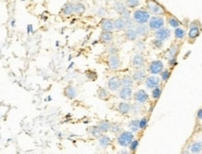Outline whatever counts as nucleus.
<instances>
[{
	"label": "nucleus",
	"mask_w": 202,
	"mask_h": 154,
	"mask_svg": "<svg viewBox=\"0 0 202 154\" xmlns=\"http://www.w3.org/2000/svg\"><path fill=\"white\" fill-rule=\"evenodd\" d=\"M112 133H114V134H118L120 131H121V127H120V125L119 124H117V123H113V124H112L111 125V129H110Z\"/></svg>",
	"instance_id": "38"
},
{
	"label": "nucleus",
	"mask_w": 202,
	"mask_h": 154,
	"mask_svg": "<svg viewBox=\"0 0 202 154\" xmlns=\"http://www.w3.org/2000/svg\"><path fill=\"white\" fill-rule=\"evenodd\" d=\"M61 12H62V14L65 15V16H69V15H71V14L73 13V4L70 3V2L66 3V4L63 6V8H62Z\"/></svg>",
	"instance_id": "19"
},
{
	"label": "nucleus",
	"mask_w": 202,
	"mask_h": 154,
	"mask_svg": "<svg viewBox=\"0 0 202 154\" xmlns=\"http://www.w3.org/2000/svg\"><path fill=\"white\" fill-rule=\"evenodd\" d=\"M64 93H65V95H66L68 98H69V99H74V98H76V97H77V94H78L76 88L73 87V86H68V87H66V89H65V91H64Z\"/></svg>",
	"instance_id": "15"
},
{
	"label": "nucleus",
	"mask_w": 202,
	"mask_h": 154,
	"mask_svg": "<svg viewBox=\"0 0 202 154\" xmlns=\"http://www.w3.org/2000/svg\"><path fill=\"white\" fill-rule=\"evenodd\" d=\"M169 76H170V73H169V70H165V71H162V72H161V79H162L163 81L169 80Z\"/></svg>",
	"instance_id": "39"
},
{
	"label": "nucleus",
	"mask_w": 202,
	"mask_h": 154,
	"mask_svg": "<svg viewBox=\"0 0 202 154\" xmlns=\"http://www.w3.org/2000/svg\"><path fill=\"white\" fill-rule=\"evenodd\" d=\"M198 36H199V29H198V26L196 25L195 23H192V24H190V31H189V34H188L189 38L194 39V38L197 37Z\"/></svg>",
	"instance_id": "14"
},
{
	"label": "nucleus",
	"mask_w": 202,
	"mask_h": 154,
	"mask_svg": "<svg viewBox=\"0 0 202 154\" xmlns=\"http://www.w3.org/2000/svg\"><path fill=\"white\" fill-rule=\"evenodd\" d=\"M121 85V79L118 77H112L108 81V88L112 92L117 91Z\"/></svg>",
	"instance_id": "10"
},
{
	"label": "nucleus",
	"mask_w": 202,
	"mask_h": 154,
	"mask_svg": "<svg viewBox=\"0 0 202 154\" xmlns=\"http://www.w3.org/2000/svg\"><path fill=\"white\" fill-rule=\"evenodd\" d=\"M163 41H161V40H158V39H156V40H154L153 41V44L156 47V48H161L162 47V45H163V43H162Z\"/></svg>",
	"instance_id": "45"
},
{
	"label": "nucleus",
	"mask_w": 202,
	"mask_h": 154,
	"mask_svg": "<svg viewBox=\"0 0 202 154\" xmlns=\"http://www.w3.org/2000/svg\"><path fill=\"white\" fill-rule=\"evenodd\" d=\"M113 9L116 12H118L119 14H121L122 12H124L126 10V5L124 4L121 1H116L113 5Z\"/></svg>",
	"instance_id": "25"
},
{
	"label": "nucleus",
	"mask_w": 202,
	"mask_h": 154,
	"mask_svg": "<svg viewBox=\"0 0 202 154\" xmlns=\"http://www.w3.org/2000/svg\"><path fill=\"white\" fill-rule=\"evenodd\" d=\"M197 118L199 120H202V109L198 110V112H197Z\"/></svg>",
	"instance_id": "47"
},
{
	"label": "nucleus",
	"mask_w": 202,
	"mask_h": 154,
	"mask_svg": "<svg viewBox=\"0 0 202 154\" xmlns=\"http://www.w3.org/2000/svg\"><path fill=\"white\" fill-rule=\"evenodd\" d=\"M106 10L105 9H99L98 11H97V16H100V17H102V16H104L105 14H106Z\"/></svg>",
	"instance_id": "46"
},
{
	"label": "nucleus",
	"mask_w": 202,
	"mask_h": 154,
	"mask_svg": "<svg viewBox=\"0 0 202 154\" xmlns=\"http://www.w3.org/2000/svg\"><path fill=\"white\" fill-rule=\"evenodd\" d=\"M139 0H125V5L128 8H136L138 6H139Z\"/></svg>",
	"instance_id": "33"
},
{
	"label": "nucleus",
	"mask_w": 202,
	"mask_h": 154,
	"mask_svg": "<svg viewBox=\"0 0 202 154\" xmlns=\"http://www.w3.org/2000/svg\"><path fill=\"white\" fill-rule=\"evenodd\" d=\"M133 83H134V79L132 77L126 75V76H124L123 79H121V84L123 86H125V87H132L133 86Z\"/></svg>",
	"instance_id": "24"
},
{
	"label": "nucleus",
	"mask_w": 202,
	"mask_h": 154,
	"mask_svg": "<svg viewBox=\"0 0 202 154\" xmlns=\"http://www.w3.org/2000/svg\"><path fill=\"white\" fill-rule=\"evenodd\" d=\"M128 126H129V128H130L132 133H137L138 130L139 129V120L134 119V120L130 121Z\"/></svg>",
	"instance_id": "28"
},
{
	"label": "nucleus",
	"mask_w": 202,
	"mask_h": 154,
	"mask_svg": "<svg viewBox=\"0 0 202 154\" xmlns=\"http://www.w3.org/2000/svg\"><path fill=\"white\" fill-rule=\"evenodd\" d=\"M163 69H164V65L160 60L153 61L149 65V70L152 74H154V75L161 73L163 71Z\"/></svg>",
	"instance_id": "5"
},
{
	"label": "nucleus",
	"mask_w": 202,
	"mask_h": 154,
	"mask_svg": "<svg viewBox=\"0 0 202 154\" xmlns=\"http://www.w3.org/2000/svg\"><path fill=\"white\" fill-rule=\"evenodd\" d=\"M89 133H90L94 137H98L102 132H101L100 128H99L98 125H97V126H91V127L89 128Z\"/></svg>",
	"instance_id": "30"
},
{
	"label": "nucleus",
	"mask_w": 202,
	"mask_h": 154,
	"mask_svg": "<svg viewBox=\"0 0 202 154\" xmlns=\"http://www.w3.org/2000/svg\"><path fill=\"white\" fill-rule=\"evenodd\" d=\"M168 22H169V25H170L171 27H173V28L179 27V25H180L179 21H178L176 18H174V17H169V18L168 19Z\"/></svg>",
	"instance_id": "35"
},
{
	"label": "nucleus",
	"mask_w": 202,
	"mask_h": 154,
	"mask_svg": "<svg viewBox=\"0 0 202 154\" xmlns=\"http://www.w3.org/2000/svg\"><path fill=\"white\" fill-rule=\"evenodd\" d=\"M159 83H160V79L156 76H150V77L146 78V80H145L146 87L149 89H154V88L159 86Z\"/></svg>",
	"instance_id": "11"
},
{
	"label": "nucleus",
	"mask_w": 202,
	"mask_h": 154,
	"mask_svg": "<svg viewBox=\"0 0 202 154\" xmlns=\"http://www.w3.org/2000/svg\"><path fill=\"white\" fill-rule=\"evenodd\" d=\"M120 15H121V18L124 19L125 21H127V20H129V19L131 18V13H130V11H127V10H125V11L124 12H122Z\"/></svg>",
	"instance_id": "37"
},
{
	"label": "nucleus",
	"mask_w": 202,
	"mask_h": 154,
	"mask_svg": "<svg viewBox=\"0 0 202 154\" xmlns=\"http://www.w3.org/2000/svg\"><path fill=\"white\" fill-rule=\"evenodd\" d=\"M70 1H78V0H70Z\"/></svg>",
	"instance_id": "51"
},
{
	"label": "nucleus",
	"mask_w": 202,
	"mask_h": 154,
	"mask_svg": "<svg viewBox=\"0 0 202 154\" xmlns=\"http://www.w3.org/2000/svg\"><path fill=\"white\" fill-rule=\"evenodd\" d=\"M113 26H114V29L119 30V31L126 29V27H125V21L124 19H122V18H118V19L114 20Z\"/></svg>",
	"instance_id": "21"
},
{
	"label": "nucleus",
	"mask_w": 202,
	"mask_h": 154,
	"mask_svg": "<svg viewBox=\"0 0 202 154\" xmlns=\"http://www.w3.org/2000/svg\"><path fill=\"white\" fill-rule=\"evenodd\" d=\"M108 66L111 69H113V70L119 68L121 66L119 56L117 54H111L109 59H108Z\"/></svg>",
	"instance_id": "7"
},
{
	"label": "nucleus",
	"mask_w": 202,
	"mask_h": 154,
	"mask_svg": "<svg viewBox=\"0 0 202 154\" xmlns=\"http://www.w3.org/2000/svg\"><path fill=\"white\" fill-rule=\"evenodd\" d=\"M96 93H97V96H98L100 99H103V100L109 98V96H110L108 90H106V89H104V88H100V89H98V91H97Z\"/></svg>",
	"instance_id": "29"
},
{
	"label": "nucleus",
	"mask_w": 202,
	"mask_h": 154,
	"mask_svg": "<svg viewBox=\"0 0 202 154\" xmlns=\"http://www.w3.org/2000/svg\"><path fill=\"white\" fill-rule=\"evenodd\" d=\"M174 36H175L176 38L182 39V38H183L184 36H185V31H184L182 28L176 27V29L174 30Z\"/></svg>",
	"instance_id": "31"
},
{
	"label": "nucleus",
	"mask_w": 202,
	"mask_h": 154,
	"mask_svg": "<svg viewBox=\"0 0 202 154\" xmlns=\"http://www.w3.org/2000/svg\"><path fill=\"white\" fill-rule=\"evenodd\" d=\"M133 20L138 24H145L150 20V13L145 10H137L133 12Z\"/></svg>",
	"instance_id": "1"
},
{
	"label": "nucleus",
	"mask_w": 202,
	"mask_h": 154,
	"mask_svg": "<svg viewBox=\"0 0 202 154\" xmlns=\"http://www.w3.org/2000/svg\"><path fill=\"white\" fill-rule=\"evenodd\" d=\"M131 110V106L129 104H127V103L125 102H121L119 103V105H118V111L123 114V115H125L127 114L129 111Z\"/></svg>",
	"instance_id": "18"
},
{
	"label": "nucleus",
	"mask_w": 202,
	"mask_h": 154,
	"mask_svg": "<svg viewBox=\"0 0 202 154\" xmlns=\"http://www.w3.org/2000/svg\"><path fill=\"white\" fill-rule=\"evenodd\" d=\"M131 110H132V112L134 113V114H138L139 112H140V110H141V107H140V103H135V104H133L132 106H131Z\"/></svg>",
	"instance_id": "34"
},
{
	"label": "nucleus",
	"mask_w": 202,
	"mask_h": 154,
	"mask_svg": "<svg viewBox=\"0 0 202 154\" xmlns=\"http://www.w3.org/2000/svg\"><path fill=\"white\" fill-rule=\"evenodd\" d=\"M100 39L104 43H110L113 39V34L112 31H102L100 35Z\"/></svg>",
	"instance_id": "16"
},
{
	"label": "nucleus",
	"mask_w": 202,
	"mask_h": 154,
	"mask_svg": "<svg viewBox=\"0 0 202 154\" xmlns=\"http://www.w3.org/2000/svg\"><path fill=\"white\" fill-rule=\"evenodd\" d=\"M118 51V49L116 48V46L114 45H111L109 48H108V53H111V54H116Z\"/></svg>",
	"instance_id": "42"
},
{
	"label": "nucleus",
	"mask_w": 202,
	"mask_h": 154,
	"mask_svg": "<svg viewBox=\"0 0 202 154\" xmlns=\"http://www.w3.org/2000/svg\"><path fill=\"white\" fill-rule=\"evenodd\" d=\"M98 143H99V145L102 147V148H107V147H109L111 145L112 140L106 135H100L98 136Z\"/></svg>",
	"instance_id": "17"
},
{
	"label": "nucleus",
	"mask_w": 202,
	"mask_h": 154,
	"mask_svg": "<svg viewBox=\"0 0 202 154\" xmlns=\"http://www.w3.org/2000/svg\"><path fill=\"white\" fill-rule=\"evenodd\" d=\"M155 36H156V39L164 41V40H167V39L169 38V36H171V31L169 28H163L162 27V28L156 30Z\"/></svg>",
	"instance_id": "6"
},
{
	"label": "nucleus",
	"mask_w": 202,
	"mask_h": 154,
	"mask_svg": "<svg viewBox=\"0 0 202 154\" xmlns=\"http://www.w3.org/2000/svg\"><path fill=\"white\" fill-rule=\"evenodd\" d=\"M100 26L103 31H112L114 29L113 22L110 19H103L100 22Z\"/></svg>",
	"instance_id": "13"
},
{
	"label": "nucleus",
	"mask_w": 202,
	"mask_h": 154,
	"mask_svg": "<svg viewBox=\"0 0 202 154\" xmlns=\"http://www.w3.org/2000/svg\"><path fill=\"white\" fill-rule=\"evenodd\" d=\"M121 153H127V151H125V150H123V151H121Z\"/></svg>",
	"instance_id": "49"
},
{
	"label": "nucleus",
	"mask_w": 202,
	"mask_h": 154,
	"mask_svg": "<svg viewBox=\"0 0 202 154\" xmlns=\"http://www.w3.org/2000/svg\"><path fill=\"white\" fill-rule=\"evenodd\" d=\"M134 25H135V22L132 21L131 19L125 21V27H126V29H133Z\"/></svg>",
	"instance_id": "43"
},
{
	"label": "nucleus",
	"mask_w": 202,
	"mask_h": 154,
	"mask_svg": "<svg viewBox=\"0 0 202 154\" xmlns=\"http://www.w3.org/2000/svg\"><path fill=\"white\" fill-rule=\"evenodd\" d=\"M111 125H112V123L109 121H106V120L105 121H101L98 123V127L100 128V130L102 133L108 132L111 129Z\"/></svg>",
	"instance_id": "23"
},
{
	"label": "nucleus",
	"mask_w": 202,
	"mask_h": 154,
	"mask_svg": "<svg viewBox=\"0 0 202 154\" xmlns=\"http://www.w3.org/2000/svg\"><path fill=\"white\" fill-rule=\"evenodd\" d=\"M104 1H107V2H109V1H111V0H104Z\"/></svg>",
	"instance_id": "50"
},
{
	"label": "nucleus",
	"mask_w": 202,
	"mask_h": 154,
	"mask_svg": "<svg viewBox=\"0 0 202 154\" xmlns=\"http://www.w3.org/2000/svg\"><path fill=\"white\" fill-rule=\"evenodd\" d=\"M134 99L136 102H138V103H140V104H144V103H146L148 101L149 95L144 90H138L135 92Z\"/></svg>",
	"instance_id": "8"
},
{
	"label": "nucleus",
	"mask_w": 202,
	"mask_h": 154,
	"mask_svg": "<svg viewBox=\"0 0 202 154\" xmlns=\"http://www.w3.org/2000/svg\"><path fill=\"white\" fill-rule=\"evenodd\" d=\"M135 28H136V29H135L136 33H137L138 36H146V35L148 34V32H149L148 27L145 26L144 24H138V25L136 26Z\"/></svg>",
	"instance_id": "22"
},
{
	"label": "nucleus",
	"mask_w": 202,
	"mask_h": 154,
	"mask_svg": "<svg viewBox=\"0 0 202 154\" xmlns=\"http://www.w3.org/2000/svg\"><path fill=\"white\" fill-rule=\"evenodd\" d=\"M138 47H141L142 49L144 48V44H143V43H142L141 41H139V42H138Z\"/></svg>",
	"instance_id": "48"
},
{
	"label": "nucleus",
	"mask_w": 202,
	"mask_h": 154,
	"mask_svg": "<svg viewBox=\"0 0 202 154\" xmlns=\"http://www.w3.org/2000/svg\"><path fill=\"white\" fill-rule=\"evenodd\" d=\"M202 149V144L200 142H195L191 146V151L193 153H198Z\"/></svg>",
	"instance_id": "32"
},
{
	"label": "nucleus",
	"mask_w": 202,
	"mask_h": 154,
	"mask_svg": "<svg viewBox=\"0 0 202 154\" xmlns=\"http://www.w3.org/2000/svg\"><path fill=\"white\" fill-rule=\"evenodd\" d=\"M160 94H161V89L159 88V86L153 89V92H152V96H153V98L157 99V98H159Z\"/></svg>",
	"instance_id": "36"
},
{
	"label": "nucleus",
	"mask_w": 202,
	"mask_h": 154,
	"mask_svg": "<svg viewBox=\"0 0 202 154\" xmlns=\"http://www.w3.org/2000/svg\"><path fill=\"white\" fill-rule=\"evenodd\" d=\"M176 50H177V48H176V46H172V47H171V49H169V59L175 58Z\"/></svg>",
	"instance_id": "41"
},
{
	"label": "nucleus",
	"mask_w": 202,
	"mask_h": 154,
	"mask_svg": "<svg viewBox=\"0 0 202 154\" xmlns=\"http://www.w3.org/2000/svg\"><path fill=\"white\" fill-rule=\"evenodd\" d=\"M134 139V135L132 132L125 131L121 133L117 137V142L121 147H127L131 143V141Z\"/></svg>",
	"instance_id": "2"
},
{
	"label": "nucleus",
	"mask_w": 202,
	"mask_h": 154,
	"mask_svg": "<svg viewBox=\"0 0 202 154\" xmlns=\"http://www.w3.org/2000/svg\"><path fill=\"white\" fill-rule=\"evenodd\" d=\"M125 37L126 39L130 40V41H135L137 39V37L138 36V34L136 33V31L134 29H126L125 31Z\"/></svg>",
	"instance_id": "26"
},
{
	"label": "nucleus",
	"mask_w": 202,
	"mask_h": 154,
	"mask_svg": "<svg viewBox=\"0 0 202 154\" xmlns=\"http://www.w3.org/2000/svg\"><path fill=\"white\" fill-rule=\"evenodd\" d=\"M85 11V6L82 3L73 4V13L75 14H82Z\"/></svg>",
	"instance_id": "27"
},
{
	"label": "nucleus",
	"mask_w": 202,
	"mask_h": 154,
	"mask_svg": "<svg viewBox=\"0 0 202 154\" xmlns=\"http://www.w3.org/2000/svg\"><path fill=\"white\" fill-rule=\"evenodd\" d=\"M147 8L151 13H153L155 15H163L165 13L164 9L157 3L155 0H147Z\"/></svg>",
	"instance_id": "3"
},
{
	"label": "nucleus",
	"mask_w": 202,
	"mask_h": 154,
	"mask_svg": "<svg viewBox=\"0 0 202 154\" xmlns=\"http://www.w3.org/2000/svg\"><path fill=\"white\" fill-rule=\"evenodd\" d=\"M133 79L134 80H136V81H141V80H143L145 78H146V72L143 70V69H138L137 71H135L134 72V74H133Z\"/></svg>",
	"instance_id": "20"
},
{
	"label": "nucleus",
	"mask_w": 202,
	"mask_h": 154,
	"mask_svg": "<svg viewBox=\"0 0 202 154\" xmlns=\"http://www.w3.org/2000/svg\"><path fill=\"white\" fill-rule=\"evenodd\" d=\"M133 95V91L131 87L124 86L119 92V97L123 100H130Z\"/></svg>",
	"instance_id": "9"
},
{
	"label": "nucleus",
	"mask_w": 202,
	"mask_h": 154,
	"mask_svg": "<svg viewBox=\"0 0 202 154\" xmlns=\"http://www.w3.org/2000/svg\"><path fill=\"white\" fill-rule=\"evenodd\" d=\"M144 63H145V60L143 58L142 55L140 54H136L134 57H133V60H132V65L135 68H141L144 66Z\"/></svg>",
	"instance_id": "12"
},
{
	"label": "nucleus",
	"mask_w": 202,
	"mask_h": 154,
	"mask_svg": "<svg viewBox=\"0 0 202 154\" xmlns=\"http://www.w3.org/2000/svg\"><path fill=\"white\" fill-rule=\"evenodd\" d=\"M138 146V141L133 139V140L131 141V143L129 144V148H130L131 151H135V150L137 149Z\"/></svg>",
	"instance_id": "40"
},
{
	"label": "nucleus",
	"mask_w": 202,
	"mask_h": 154,
	"mask_svg": "<svg viewBox=\"0 0 202 154\" xmlns=\"http://www.w3.org/2000/svg\"><path fill=\"white\" fill-rule=\"evenodd\" d=\"M147 125V119L146 118H142L139 121V128L140 129H144Z\"/></svg>",
	"instance_id": "44"
},
{
	"label": "nucleus",
	"mask_w": 202,
	"mask_h": 154,
	"mask_svg": "<svg viewBox=\"0 0 202 154\" xmlns=\"http://www.w3.org/2000/svg\"><path fill=\"white\" fill-rule=\"evenodd\" d=\"M149 27L153 30H158L160 28H162L164 26V24H165V21L162 17H159V16H154L150 18L149 22Z\"/></svg>",
	"instance_id": "4"
}]
</instances>
